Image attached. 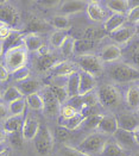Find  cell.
Masks as SVG:
<instances>
[{
	"instance_id": "18",
	"label": "cell",
	"mask_w": 139,
	"mask_h": 156,
	"mask_svg": "<svg viewBox=\"0 0 139 156\" xmlns=\"http://www.w3.org/2000/svg\"><path fill=\"white\" fill-rule=\"evenodd\" d=\"M118 129L119 128H118L116 117L114 115H103V117H102L96 131L101 132V133L108 136V137H112Z\"/></svg>"
},
{
	"instance_id": "25",
	"label": "cell",
	"mask_w": 139,
	"mask_h": 156,
	"mask_svg": "<svg viewBox=\"0 0 139 156\" xmlns=\"http://www.w3.org/2000/svg\"><path fill=\"white\" fill-rule=\"evenodd\" d=\"M50 92L56 97V99L61 103V105L63 106L68 103L69 100V97H68V93H67V88H65V80L62 83H58L56 81H52L49 86H47Z\"/></svg>"
},
{
	"instance_id": "47",
	"label": "cell",
	"mask_w": 139,
	"mask_h": 156,
	"mask_svg": "<svg viewBox=\"0 0 139 156\" xmlns=\"http://www.w3.org/2000/svg\"><path fill=\"white\" fill-rule=\"evenodd\" d=\"M11 76V73L10 70L5 67L4 63H0V82H5L7 81Z\"/></svg>"
},
{
	"instance_id": "5",
	"label": "cell",
	"mask_w": 139,
	"mask_h": 156,
	"mask_svg": "<svg viewBox=\"0 0 139 156\" xmlns=\"http://www.w3.org/2000/svg\"><path fill=\"white\" fill-rule=\"evenodd\" d=\"M75 63L80 70L86 72L95 78L102 75V73L105 72V63L101 61L99 55H95L93 52L80 54L76 57Z\"/></svg>"
},
{
	"instance_id": "8",
	"label": "cell",
	"mask_w": 139,
	"mask_h": 156,
	"mask_svg": "<svg viewBox=\"0 0 139 156\" xmlns=\"http://www.w3.org/2000/svg\"><path fill=\"white\" fill-rule=\"evenodd\" d=\"M0 22L13 29H17L16 26L20 23V13L18 9L9 1L0 2Z\"/></svg>"
},
{
	"instance_id": "26",
	"label": "cell",
	"mask_w": 139,
	"mask_h": 156,
	"mask_svg": "<svg viewBox=\"0 0 139 156\" xmlns=\"http://www.w3.org/2000/svg\"><path fill=\"white\" fill-rule=\"evenodd\" d=\"M126 149H124L120 144H118L113 138L111 137L102 149L100 156H125Z\"/></svg>"
},
{
	"instance_id": "11",
	"label": "cell",
	"mask_w": 139,
	"mask_h": 156,
	"mask_svg": "<svg viewBox=\"0 0 139 156\" xmlns=\"http://www.w3.org/2000/svg\"><path fill=\"white\" fill-rule=\"evenodd\" d=\"M99 57L101 58L103 63H116L123 58V50L119 45L109 43L106 44L100 50Z\"/></svg>"
},
{
	"instance_id": "42",
	"label": "cell",
	"mask_w": 139,
	"mask_h": 156,
	"mask_svg": "<svg viewBox=\"0 0 139 156\" xmlns=\"http://www.w3.org/2000/svg\"><path fill=\"white\" fill-rule=\"evenodd\" d=\"M11 75H12L13 80L19 83V82H23V81H25V80L31 78V69H30L29 67H25V68H23V69L17 70L16 73H13Z\"/></svg>"
},
{
	"instance_id": "1",
	"label": "cell",
	"mask_w": 139,
	"mask_h": 156,
	"mask_svg": "<svg viewBox=\"0 0 139 156\" xmlns=\"http://www.w3.org/2000/svg\"><path fill=\"white\" fill-rule=\"evenodd\" d=\"M108 78L114 83H136L139 82V68L132 63L116 62L108 69Z\"/></svg>"
},
{
	"instance_id": "4",
	"label": "cell",
	"mask_w": 139,
	"mask_h": 156,
	"mask_svg": "<svg viewBox=\"0 0 139 156\" xmlns=\"http://www.w3.org/2000/svg\"><path fill=\"white\" fill-rule=\"evenodd\" d=\"M111 137L103 135L99 131H94L87 135L80 143L77 144V149L88 156H100L106 142Z\"/></svg>"
},
{
	"instance_id": "34",
	"label": "cell",
	"mask_w": 139,
	"mask_h": 156,
	"mask_svg": "<svg viewBox=\"0 0 139 156\" xmlns=\"http://www.w3.org/2000/svg\"><path fill=\"white\" fill-rule=\"evenodd\" d=\"M102 117H103V113H101V112L90 115V116L85 118V120H83V123H82V126H83L86 130L96 131L98 130L99 124H100V122H101Z\"/></svg>"
},
{
	"instance_id": "9",
	"label": "cell",
	"mask_w": 139,
	"mask_h": 156,
	"mask_svg": "<svg viewBox=\"0 0 139 156\" xmlns=\"http://www.w3.org/2000/svg\"><path fill=\"white\" fill-rule=\"evenodd\" d=\"M80 69L75 62H70V61H58L56 65L54 66L49 70V73L51 74V76L55 79H67L68 76H70L71 74L77 73Z\"/></svg>"
},
{
	"instance_id": "59",
	"label": "cell",
	"mask_w": 139,
	"mask_h": 156,
	"mask_svg": "<svg viewBox=\"0 0 139 156\" xmlns=\"http://www.w3.org/2000/svg\"><path fill=\"white\" fill-rule=\"evenodd\" d=\"M138 83H139V82H138Z\"/></svg>"
},
{
	"instance_id": "38",
	"label": "cell",
	"mask_w": 139,
	"mask_h": 156,
	"mask_svg": "<svg viewBox=\"0 0 139 156\" xmlns=\"http://www.w3.org/2000/svg\"><path fill=\"white\" fill-rule=\"evenodd\" d=\"M22 38H23V35L20 34V31H18V29H14L12 31V34L10 35V37L6 39V41L1 42V43H2V45H4V49L6 48V50H7V49H10V48L16 47L17 43H18V41H22Z\"/></svg>"
},
{
	"instance_id": "10",
	"label": "cell",
	"mask_w": 139,
	"mask_h": 156,
	"mask_svg": "<svg viewBox=\"0 0 139 156\" xmlns=\"http://www.w3.org/2000/svg\"><path fill=\"white\" fill-rule=\"evenodd\" d=\"M109 37H111V39H112V42H113L114 44H116L119 47L127 45L132 39L136 37L134 26L124 25L123 27L118 29L116 31L109 34Z\"/></svg>"
},
{
	"instance_id": "22",
	"label": "cell",
	"mask_w": 139,
	"mask_h": 156,
	"mask_svg": "<svg viewBox=\"0 0 139 156\" xmlns=\"http://www.w3.org/2000/svg\"><path fill=\"white\" fill-rule=\"evenodd\" d=\"M126 24V16L124 14H111L103 23V30L106 34H112Z\"/></svg>"
},
{
	"instance_id": "32",
	"label": "cell",
	"mask_w": 139,
	"mask_h": 156,
	"mask_svg": "<svg viewBox=\"0 0 139 156\" xmlns=\"http://www.w3.org/2000/svg\"><path fill=\"white\" fill-rule=\"evenodd\" d=\"M78 86H80V83H78V72L75 74H71L70 76L65 79V88H67V93H68L69 99L80 95Z\"/></svg>"
},
{
	"instance_id": "56",
	"label": "cell",
	"mask_w": 139,
	"mask_h": 156,
	"mask_svg": "<svg viewBox=\"0 0 139 156\" xmlns=\"http://www.w3.org/2000/svg\"><path fill=\"white\" fill-rule=\"evenodd\" d=\"M1 99H2V92L0 90V101H1Z\"/></svg>"
},
{
	"instance_id": "27",
	"label": "cell",
	"mask_w": 139,
	"mask_h": 156,
	"mask_svg": "<svg viewBox=\"0 0 139 156\" xmlns=\"http://www.w3.org/2000/svg\"><path fill=\"white\" fill-rule=\"evenodd\" d=\"M106 7L108 11H111L112 14H124L126 16L128 10L131 9V1L128 0H112L106 1Z\"/></svg>"
},
{
	"instance_id": "29",
	"label": "cell",
	"mask_w": 139,
	"mask_h": 156,
	"mask_svg": "<svg viewBox=\"0 0 139 156\" xmlns=\"http://www.w3.org/2000/svg\"><path fill=\"white\" fill-rule=\"evenodd\" d=\"M48 26H50L49 22H45L39 17L30 18V20L27 22V29H29L30 34H38L39 35V32L47 31L49 29Z\"/></svg>"
},
{
	"instance_id": "16",
	"label": "cell",
	"mask_w": 139,
	"mask_h": 156,
	"mask_svg": "<svg viewBox=\"0 0 139 156\" xmlns=\"http://www.w3.org/2000/svg\"><path fill=\"white\" fill-rule=\"evenodd\" d=\"M19 91L22 92V94L24 97H27V95H31V94H36V93H39L44 88L43 83L40 82V80L37 78H31L23 81V82H19L16 85Z\"/></svg>"
},
{
	"instance_id": "6",
	"label": "cell",
	"mask_w": 139,
	"mask_h": 156,
	"mask_svg": "<svg viewBox=\"0 0 139 156\" xmlns=\"http://www.w3.org/2000/svg\"><path fill=\"white\" fill-rule=\"evenodd\" d=\"M33 142V148L38 155L48 156L51 154L54 145H55V137L51 132L50 128L42 124L40 129L38 131L37 136L35 137Z\"/></svg>"
},
{
	"instance_id": "41",
	"label": "cell",
	"mask_w": 139,
	"mask_h": 156,
	"mask_svg": "<svg viewBox=\"0 0 139 156\" xmlns=\"http://www.w3.org/2000/svg\"><path fill=\"white\" fill-rule=\"evenodd\" d=\"M60 156H88L80 151L76 147L64 144L60 148Z\"/></svg>"
},
{
	"instance_id": "40",
	"label": "cell",
	"mask_w": 139,
	"mask_h": 156,
	"mask_svg": "<svg viewBox=\"0 0 139 156\" xmlns=\"http://www.w3.org/2000/svg\"><path fill=\"white\" fill-rule=\"evenodd\" d=\"M105 30H99V29H93V27H89L88 30L85 31V35H83V39H87V41H92V42H95L96 39H100L105 36Z\"/></svg>"
},
{
	"instance_id": "53",
	"label": "cell",
	"mask_w": 139,
	"mask_h": 156,
	"mask_svg": "<svg viewBox=\"0 0 139 156\" xmlns=\"http://www.w3.org/2000/svg\"><path fill=\"white\" fill-rule=\"evenodd\" d=\"M134 30H136V37L139 39V25L134 26Z\"/></svg>"
},
{
	"instance_id": "39",
	"label": "cell",
	"mask_w": 139,
	"mask_h": 156,
	"mask_svg": "<svg viewBox=\"0 0 139 156\" xmlns=\"http://www.w3.org/2000/svg\"><path fill=\"white\" fill-rule=\"evenodd\" d=\"M126 23L132 26L139 25V4L132 6L128 10V12L126 13Z\"/></svg>"
},
{
	"instance_id": "57",
	"label": "cell",
	"mask_w": 139,
	"mask_h": 156,
	"mask_svg": "<svg viewBox=\"0 0 139 156\" xmlns=\"http://www.w3.org/2000/svg\"><path fill=\"white\" fill-rule=\"evenodd\" d=\"M133 156H139V151H137V153H136V154H134Z\"/></svg>"
},
{
	"instance_id": "30",
	"label": "cell",
	"mask_w": 139,
	"mask_h": 156,
	"mask_svg": "<svg viewBox=\"0 0 139 156\" xmlns=\"http://www.w3.org/2000/svg\"><path fill=\"white\" fill-rule=\"evenodd\" d=\"M83 120H85V116L82 113H78V115H76L75 117L69 118V119H61L58 125L69 131H74L82 126Z\"/></svg>"
},
{
	"instance_id": "2",
	"label": "cell",
	"mask_w": 139,
	"mask_h": 156,
	"mask_svg": "<svg viewBox=\"0 0 139 156\" xmlns=\"http://www.w3.org/2000/svg\"><path fill=\"white\" fill-rule=\"evenodd\" d=\"M95 93L99 105L106 110H115L121 104V93L113 83H102L95 90Z\"/></svg>"
},
{
	"instance_id": "58",
	"label": "cell",
	"mask_w": 139,
	"mask_h": 156,
	"mask_svg": "<svg viewBox=\"0 0 139 156\" xmlns=\"http://www.w3.org/2000/svg\"><path fill=\"white\" fill-rule=\"evenodd\" d=\"M2 25H4V23H1V22H0V27H1Z\"/></svg>"
},
{
	"instance_id": "12",
	"label": "cell",
	"mask_w": 139,
	"mask_h": 156,
	"mask_svg": "<svg viewBox=\"0 0 139 156\" xmlns=\"http://www.w3.org/2000/svg\"><path fill=\"white\" fill-rule=\"evenodd\" d=\"M78 83H80V86H78L80 95H86L98 88L96 78L86 72H82V70H78Z\"/></svg>"
},
{
	"instance_id": "20",
	"label": "cell",
	"mask_w": 139,
	"mask_h": 156,
	"mask_svg": "<svg viewBox=\"0 0 139 156\" xmlns=\"http://www.w3.org/2000/svg\"><path fill=\"white\" fill-rule=\"evenodd\" d=\"M22 44L24 45L27 52H38V50L44 45L43 39L38 34H30L27 32L25 35H23L22 38Z\"/></svg>"
},
{
	"instance_id": "54",
	"label": "cell",
	"mask_w": 139,
	"mask_h": 156,
	"mask_svg": "<svg viewBox=\"0 0 139 156\" xmlns=\"http://www.w3.org/2000/svg\"><path fill=\"white\" fill-rule=\"evenodd\" d=\"M0 156H9L7 150H1V151H0Z\"/></svg>"
},
{
	"instance_id": "35",
	"label": "cell",
	"mask_w": 139,
	"mask_h": 156,
	"mask_svg": "<svg viewBox=\"0 0 139 156\" xmlns=\"http://www.w3.org/2000/svg\"><path fill=\"white\" fill-rule=\"evenodd\" d=\"M9 106V111H10V116H20L24 117L26 111V101L25 98H22L19 100H16L11 103Z\"/></svg>"
},
{
	"instance_id": "45",
	"label": "cell",
	"mask_w": 139,
	"mask_h": 156,
	"mask_svg": "<svg viewBox=\"0 0 139 156\" xmlns=\"http://www.w3.org/2000/svg\"><path fill=\"white\" fill-rule=\"evenodd\" d=\"M9 138H10V142H11V144H12V147H14V148H20V147L23 145L24 138H23L22 132L13 133V135H11V136H9Z\"/></svg>"
},
{
	"instance_id": "49",
	"label": "cell",
	"mask_w": 139,
	"mask_h": 156,
	"mask_svg": "<svg viewBox=\"0 0 139 156\" xmlns=\"http://www.w3.org/2000/svg\"><path fill=\"white\" fill-rule=\"evenodd\" d=\"M131 62L133 66L139 68V43L136 48H133V50L131 52Z\"/></svg>"
},
{
	"instance_id": "51",
	"label": "cell",
	"mask_w": 139,
	"mask_h": 156,
	"mask_svg": "<svg viewBox=\"0 0 139 156\" xmlns=\"http://www.w3.org/2000/svg\"><path fill=\"white\" fill-rule=\"evenodd\" d=\"M132 133H133V138H134V142L137 145H139V125L134 129V130L132 131Z\"/></svg>"
},
{
	"instance_id": "36",
	"label": "cell",
	"mask_w": 139,
	"mask_h": 156,
	"mask_svg": "<svg viewBox=\"0 0 139 156\" xmlns=\"http://www.w3.org/2000/svg\"><path fill=\"white\" fill-rule=\"evenodd\" d=\"M75 47H76V39L71 36H68L64 39L62 45L60 47V51L63 55L64 57H70L74 55L75 52Z\"/></svg>"
},
{
	"instance_id": "3",
	"label": "cell",
	"mask_w": 139,
	"mask_h": 156,
	"mask_svg": "<svg viewBox=\"0 0 139 156\" xmlns=\"http://www.w3.org/2000/svg\"><path fill=\"white\" fill-rule=\"evenodd\" d=\"M27 63H29V52L22 43L5 50L4 65L10 70L11 74L27 67Z\"/></svg>"
},
{
	"instance_id": "7",
	"label": "cell",
	"mask_w": 139,
	"mask_h": 156,
	"mask_svg": "<svg viewBox=\"0 0 139 156\" xmlns=\"http://www.w3.org/2000/svg\"><path fill=\"white\" fill-rule=\"evenodd\" d=\"M39 93L42 94L43 101H44V108H43L44 116L50 118V119H56V118L60 117L62 105L56 99V97L51 93L50 90L45 86Z\"/></svg>"
},
{
	"instance_id": "24",
	"label": "cell",
	"mask_w": 139,
	"mask_h": 156,
	"mask_svg": "<svg viewBox=\"0 0 139 156\" xmlns=\"http://www.w3.org/2000/svg\"><path fill=\"white\" fill-rule=\"evenodd\" d=\"M114 141L118 144H120L124 149H131L132 147L136 145V142H134V138H133V133L131 131H126L123 130V129H118L115 131L113 136H112Z\"/></svg>"
},
{
	"instance_id": "13",
	"label": "cell",
	"mask_w": 139,
	"mask_h": 156,
	"mask_svg": "<svg viewBox=\"0 0 139 156\" xmlns=\"http://www.w3.org/2000/svg\"><path fill=\"white\" fill-rule=\"evenodd\" d=\"M58 57L54 54V52H50L48 55H38L35 58V68L38 73H49L51 68L58 62Z\"/></svg>"
},
{
	"instance_id": "52",
	"label": "cell",
	"mask_w": 139,
	"mask_h": 156,
	"mask_svg": "<svg viewBox=\"0 0 139 156\" xmlns=\"http://www.w3.org/2000/svg\"><path fill=\"white\" fill-rule=\"evenodd\" d=\"M4 54H5V49H4L2 43L0 42V57H1V56H4Z\"/></svg>"
},
{
	"instance_id": "23",
	"label": "cell",
	"mask_w": 139,
	"mask_h": 156,
	"mask_svg": "<svg viewBox=\"0 0 139 156\" xmlns=\"http://www.w3.org/2000/svg\"><path fill=\"white\" fill-rule=\"evenodd\" d=\"M125 104L133 112L139 108V83H132L128 86L125 93Z\"/></svg>"
},
{
	"instance_id": "48",
	"label": "cell",
	"mask_w": 139,
	"mask_h": 156,
	"mask_svg": "<svg viewBox=\"0 0 139 156\" xmlns=\"http://www.w3.org/2000/svg\"><path fill=\"white\" fill-rule=\"evenodd\" d=\"M7 117H10L9 106L6 104H4L2 101H0V122H4Z\"/></svg>"
},
{
	"instance_id": "14",
	"label": "cell",
	"mask_w": 139,
	"mask_h": 156,
	"mask_svg": "<svg viewBox=\"0 0 139 156\" xmlns=\"http://www.w3.org/2000/svg\"><path fill=\"white\" fill-rule=\"evenodd\" d=\"M40 122L35 117H25L23 129H22V135L24 141H33L35 137L37 136L38 131L40 129Z\"/></svg>"
},
{
	"instance_id": "31",
	"label": "cell",
	"mask_w": 139,
	"mask_h": 156,
	"mask_svg": "<svg viewBox=\"0 0 139 156\" xmlns=\"http://www.w3.org/2000/svg\"><path fill=\"white\" fill-rule=\"evenodd\" d=\"M22 98H25V97L22 94V92L19 91V88L17 86H10V87H7L5 91L2 92V99H1V101L4 104L10 105L11 103L16 101V100H19Z\"/></svg>"
},
{
	"instance_id": "43",
	"label": "cell",
	"mask_w": 139,
	"mask_h": 156,
	"mask_svg": "<svg viewBox=\"0 0 139 156\" xmlns=\"http://www.w3.org/2000/svg\"><path fill=\"white\" fill-rule=\"evenodd\" d=\"M80 112L76 110L75 107H73L71 105L69 104H65L62 106V108H61V115H60V117L61 119H69V118H73L75 117L76 115H78Z\"/></svg>"
},
{
	"instance_id": "17",
	"label": "cell",
	"mask_w": 139,
	"mask_h": 156,
	"mask_svg": "<svg viewBox=\"0 0 139 156\" xmlns=\"http://www.w3.org/2000/svg\"><path fill=\"white\" fill-rule=\"evenodd\" d=\"M88 1H81V0H73V1H62L60 5V12L64 16L75 14V13L85 12L87 10Z\"/></svg>"
},
{
	"instance_id": "50",
	"label": "cell",
	"mask_w": 139,
	"mask_h": 156,
	"mask_svg": "<svg viewBox=\"0 0 139 156\" xmlns=\"http://www.w3.org/2000/svg\"><path fill=\"white\" fill-rule=\"evenodd\" d=\"M7 141H9V135L5 132L2 128H0V145L5 144Z\"/></svg>"
},
{
	"instance_id": "19",
	"label": "cell",
	"mask_w": 139,
	"mask_h": 156,
	"mask_svg": "<svg viewBox=\"0 0 139 156\" xmlns=\"http://www.w3.org/2000/svg\"><path fill=\"white\" fill-rule=\"evenodd\" d=\"M115 117H116V120H118V128L119 129L132 132L139 125V120L138 118L136 117L134 112L133 113L132 112L120 113V115H118Z\"/></svg>"
},
{
	"instance_id": "21",
	"label": "cell",
	"mask_w": 139,
	"mask_h": 156,
	"mask_svg": "<svg viewBox=\"0 0 139 156\" xmlns=\"http://www.w3.org/2000/svg\"><path fill=\"white\" fill-rule=\"evenodd\" d=\"M24 119H25V117L10 116L2 122V129L5 130V132L9 136H11L13 133H17V132H22Z\"/></svg>"
},
{
	"instance_id": "46",
	"label": "cell",
	"mask_w": 139,
	"mask_h": 156,
	"mask_svg": "<svg viewBox=\"0 0 139 156\" xmlns=\"http://www.w3.org/2000/svg\"><path fill=\"white\" fill-rule=\"evenodd\" d=\"M14 30L13 27L11 26L6 25V24H4V25L0 27V42H4V41H6V39L10 37V35L12 34V31Z\"/></svg>"
},
{
	"instance_id": "37",
	"label": "cell",
	"mask_w": 139,
	"mask_h": 156,
	"mask_svg": "<svg viewBox=\"0 0 139 156\" xmlns=\"http://www.w3.org/2000/svg\"><path fill=\"white\" fill-rule=\"evenodd\" d=\"M68 37V35L65 34V31H58L55 30L49 37V44L55 49H60V47L62 45L64 39Z\"/></svg>"
},
{
	"instance_id": "28",
	"label": "cell",
	"mask_w": 139,
	"mask_h": 156,
	"mask_svg": "<svg viewBox=\"0 0 139 156\" xmlns=\"http://www.w3.org/2000/svg\"><path fill=\"white\" fill-rule=\"evenodd\" d=\"M49 25L51 27H54L55 30L58 31H65L70 27V19L68 16L64 14H55L50 20H49Z\"/></svg>"
},
{
	"instance_id": "15",
	"label": "cell",
	"mask_w": 139,
	"mask_h": 156,
	"mask_svg": "<svg viewBox=\"0 0 139 156\" xmlns=\"http://www.w3.org/2000/svg\"><path fill=\"white\" fill-rule=\"evenodd\" d=\"M86 13L89 19L94 23H105V20L107 19L106 11L99 1H88Z\"/></svg>"
},
{
	"instance_id": "55",
	"label": "cell",
	"mask_w": 139,
	"mask_h": 156,
	"mask_svg": "<svg viewBox=\"0 0 139 156\" xmlns=\"http://www.w3.org/2000/svg\"><path fill=\"white\" fill-rule=\"evenodd\" d=\"M134 115H136V117L138 118V120H139V108H138V110H136V111H134Z\"/></svg>"
},
{
	"instance_id": "33",
	"label": "cell",
	"mask_w": 139,
	"mask_h": 156,
	"mask_svg": "<svg viewBox=\"0 0 139 156\" xmlns=\"http://www.w3.org/2000/svg\"><path fill=\"white\" fill-rule=\"evenodd\" d=\"M26 106L32 110V111H39L43 112L44 108V101H43V97L40 93H36V94H31L25 97Z\"/></svg>"
},
{
	"instance_id": "44",
	"label": "cell",
	"mask_w": 139,
	"mask_h": 156,
	"mask_svg": "<svg viewBox=\"0 0 139 156\" xmlns=\"http://www.w3.org/2000/svg\"><path fill=\"white\" fill-rule=\"evenodd\" d=\"M70 136H71V131L67 130V129H64L62 126H57V129H56V137H57V140L60 141V142H68L69 140H70Z\"/></svg>"
}]
</instances>
